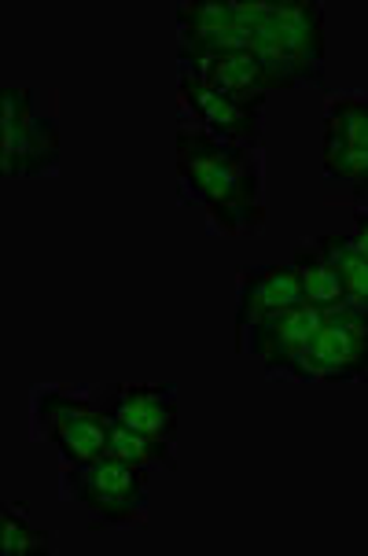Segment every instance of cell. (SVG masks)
I'll return each instance as SVG.
<instances>
[{
  "label": "cell",
  "mask_w": 368,
  "mask_h": 556,
  "mask_svg": "<svg viewBox=\"0 0 368 556\" xmlns=\"http://www.w3.org/2000/svg\"><path fill=\"white\" fill-rule=\"evenodd\" d=\"M177 192L200 206L218 237H254L266 225V174L258 148L177 129Z\"/></svg>",
  "instance_id": "6da1fadb"
},
{
  "label": "cell",
  "mask_w": 368,
  "mask_h": 556,
  "mask_svg": "<svg viewBox=\"0 0 368 556\" xmlns=\"http://www.w3.org/2000/svg\"><path fill=\"white\" fill-rule=\"evenodd\" d=\"M251 55L277 89L325 85V8L317 0H266Z\"/></svg>",
  "instance_id": "7a4b0ae2"
},
{
  "label": "cell",
  "mask_w": 368,
  "mask_h": 556,
  "mask_svg": "<svg viewBox=\"0 0 368 556\" xmlns=\"http://www.w3.org/2000/svg\"><path fill=\"white\" fill-rule=\"evenodd\" d=\"M60 494L89 513L92 531H129L148 523V472L126 460L63 465Z\"/></svg>",
  "instance_id": "3957f363"
},
{
  "label": "cell",
  "mask_w": 368,
  "mask_h": 556,
  "mask_svg": "<svg viewBox=\"0 0 368 556\" xmlns=\"http://www.w3.org/2000/svg\"><path fill=\"white\" fill-rule=\"evenodd\" d=\"M34 439L52 442L63 465H92L107 457V417L97 409L89 391L37 383L30 391Z\"/></svg>",
  "instance_id": "277c9868"
},
{
  "label": "cell",
  "mask_w": 368,
  "mask_h": 556,
  "mask_svg": "<svg viewBox=\"0 0 368 556\" xmlns=\"http://www.w3.org/2000/svg\"><path fill=\"white\" fill-rule=\"evenodd\" d=\"M60 169V126L37 92L8 85L0 92V177H52Z\"/></svg>",
  "instance_id": "5b68a950"
},
{
  "label": "cell",
  "mask_w": 368,
  "mask_h": 556,
  "mask_svg": "<svg viewBox=\"0 0 368 556\" xmlns=\"http://www.w3.org/2000/svg\"><path fill=\"white\" fill-rule=\"evenodd\" d=\"M295 383H365L368 380V314L351 303L325 309V320L288 372Z\"/></svg>",
  "instance_id": "8992f818"
},
{
  "label": "cell",
  "mask_w": 368,
  "mask_h": 556,
  "mask_svg": "<svg viewBox=\"0 0 368 556\" xmlns=\"http://www.w3.org/2000/svg\"><path fill=\"white\" fill-rule=\"evenodd\" d=\"M325 177L368 200V92H339L325 108Z\"/></svg>",
  "instance_id": "52a82bcc"
},
{
  "label": "cell",
  "mask_w": 368,
  "mask_h": 556,
  "mask_svg": "<svg viewBox=\"0 0 368 556\" xmlns=\"http://www.w3.org/2000/svg\"><path fill=\"white\" fill-rule=\"evenodd\" d=\"M89 399L115 428L177 442V383H100Z\"/></svg>",
  "instance_id": "ba28073f"
},
{
  "label": "cell",
  "mask_w": 368,
  "mask_h": 556,
  "mask_svg": "<svg viewBox=\"0 0 368 556\" xmlns=\"http://www.w3.org/2000/svg\"><path fill=\"white\" fill-rule=\"evenodd\" d=\"M177 111H181L185 126L200 129L214 140H229V144L262 148V111L243 100H232L211 85L177 74Z\"/></svg>",
  "instance_id": "9c48e42d"
},
{
  "label": "cell",
  "mask_w": 368,
  "mask_h": 556,
  "mask_svg": "<svg viewBox=\"0 0 368 556\" xmlns=\"http://www.w3.org/2000/svg\"><path fill=\"white\" fill-rule=\"evenodd\" d=\"M295 306H306V295H302V277L291 262L236 269V343L254 325L288 314Z\"/></svg>",
  "instance_id": "30bf717a"
},
{
  "label": "cell",
  "mask_w": 368,
  "mask_h": 556,
  "mask_svg": "<svg viewBox=\"0 0 368 556\" xmlns=\"http://www.w3.org/2000/svg\"><path fill=\"white\" fill-rule=\"evenodd\" d=\"M325 320V309L317 306H295L280 317H269L262 325H254L248 336L236 343L240 354H251L262 362L269 380H288V372L295 369V362L306 351V343Z\"/></svg>",
  "instance_id": "8fae6325"
},
{
  "label": "cell",
  "mask_w": 368,
  "mask_h": 556,
  "mask_svg": "<svg viewBox=\"0 0 368 556\" xmlns=\"http://www.w3.org/2000/svg\"><path fill=\"white\" fill-rule=\"evenodd\" d=\"M181 60V74L188 78L211 85V89L225 92L232 100H243L251 108H266V92H272L277 85L262 63L251 52H195V49H177Z\"/></svg>",
  "instance_id": "7c38bea8"
},
{
  "label": "cell",
  "mask_w": 368,
  "mask_h": 556,
  "mask_svg": "<svg viewBox=\"0 0 368 556\" xmlns=\"http://www.w3.org/2000/svg\"><path fill=\"white\" fill-rule=\"evenodd\" d=\"M314 248L339 273L346 288V303L368 314V254L357 248V240L346 237V232H325V237H314Z\"/></svg>",
  "instance_id": "4fadbf2b"
},
{
  "label": "cell",
  "mask_w": 368,
  "mask_h": 556,
  "mask_svg": "<svg viewBox=\"0 0 368 556\" xmlns=\"http://www.w3.org/2000/svg\"><path fill=\"white\" fill-rule=\"evenodd\" d=\"M291 266L299 269L302 277V295H306V306H317V309H335L346 303V288L339 280V273L332 269V262L325 258L314 240L299 243L295 254H291Z\"/></svg>",
  "instance_id": "5bb4252c"
},
{
  "label": "cell",
  "mask_w": 368,
  "mask_h": 556,
  "mask_svg": "<svg viewBox=\"0 0 368 556\" xmlns=\"http://www.w3.org/2000/svg\"><path fill=\"white\" fill-rule=\"evenodd\" d=\"M107 457L137 465L144 472H151V468H177V446L169 439L134 435V431L115 428V424H107Z\"/></svg>",
  "instance_id": "9a60e30c"
},
{
  "label": "cell",
  "mask_w": 368,
  "mask_h": 556,
  "mask_svg": "<svg viewBox=\"0 0 368 556\" xmlns=\"http://www.w3.org/2000/svg\"><path fill=\"white\" fill-rule=\"evenodd\" d=\"M0 553L4 556H34L52 553V539L41 527L30 523V513L18 502L0 505Z\"/></svg>",
  "instance_id": "2e32d148"
},
{
  "label": "cell",
  "mask_w": 368,
  "mask_h": 556,
  "mask_svg": "<svg viewBox=\"0 0 368 556\" xmlns=\"http://www.w3.org/2000/svg\"><path fill=\"white\" fill-rule=\"evenodd\" d=\"M354 240H357V248L368 254V203L354 206Z\"/></svg>",
  "instance_id": "e0dca14e"
}]
</instances>
